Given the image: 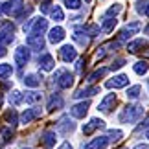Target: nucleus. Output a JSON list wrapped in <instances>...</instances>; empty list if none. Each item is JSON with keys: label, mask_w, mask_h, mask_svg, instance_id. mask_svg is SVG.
Wrapping results in <instances>:
<instances>
[{"label": "nucleus", "mask_w": 149, "mask_h": 149, "mask_svg": "<svg viewBox=\"0 0 149 149\" xmlns=\"http://www.w3.org/2000/svg\"><path fill=\"white\" fill-rule=\"evenodd\" d=\"M144 31H146V35H149V26L146 28V30H144Z\"/></svg>", "instance_id": "obj_47"}, {"label": "nucleus", "mask_w": 149, "mask_h": 149, "mask_svg": "<svg viewBox=\"0 0 149 149\" xmlns=\"http://www.w3.org/2000/svg\"><path fill=\"white\" fill-rule=\"evenodd\" d=\"M11 74H13V66H11L9 63H2V65H0V79L9 77Z\"/></svg>", "instance_id": "obj_33"}, {"label": "nucleus", "mask_w": 149, "mask_h": 149, "mask_svg": "<svg viewBox=\"0 0 149 149\" xmlns=\"http://www.w3.org/2000/svg\"><path fill=\"white\" fill-rule=\"evenodd\" d=\"M4 120L11 125V127H15L17 123H20V122H19V116H17V112H15V109H9V111H6V112H4Z\"/></svg>", "instance_id": "obj_27"}, {"label": "nucleus", "mask_w": 149, "mask_h": 149, "mask_svg": "<svg viewBox=\"0 0 149 149\" xmlns=\"http://www.w3.org/2000/svg\"><path fill=\"white\" fill-rule=\"evenodd\" d=\"M63 39H65V30H63L61 26H55V28H52L50 33H48V41L52 44H57V42H61Z\"/></svg>", "instance_id": "obj_20"}, {"label": "nucleus", "mask_w": 149, "mask_h": 149, "mask_svg": "<svg viewBox=\"0 0 149 149\" xmlns=\"http://www.w3.org/2000/svg\"><path fill=\"white\" fill-rule=\"evenodd\" d=\"M122 149H129V147H122Z\"/></svg>", "instance_id": "obj_51"}, {"label": "nucleus", "mask_w": 149, "mask_h": 149, "mask_svg": "<svg viewBox=\"0 0 149 149\" xmlns=\"http://www.w3.org/2000/svg\"><path fill=\"white\" fill-rule=\"evenodd\" d=\"M134 149H149V146H147V144H138Z\"/></svg>", "instance_id": "obj_44"}, {"label": "nucleus", "mask_w": 149, "mask_h": 149, "mask_svg": "<svg viewBox=\"0 0 149 149\" xmlns=\"http://www.w3.org/2000/svg\"><path fill=\"white\" fill-rule=\"evenodd\" d=\"M146 39H136V41H131V42H127V52L129 54H138V52L142 50V48H146Z\"/></svg>", "instance_id": "obj_23"}, {"label": "nucleus", "mask_w": 149, "mask_h": 149, "mask_svg": "<svg viewBox=\"0 0 149 149\" xmlns=\"http://www.w3.org/2000/svg\"><path fill=\"white\" fill-rule=\"evenodd\" d=\"M109 70H111V68H98V70H94V72H92V74H90V76L87 77V81H88V83L98 81V79H100V77H103V76H105V74L109 72Z\"/></svg>", "instance_id": "obj_30"}, {"label": "nucleus", "mask_w": 149, "mask_h": 149, "mask_svg": "<svg viewBox=\"0 0 149 149\" xmlns=\"http://www.w3.org/2000/svg\"><path fill=\"white\" fill-rule=\"evenodd\" d=\"M147 55H149V50H147Z\"/></svg>", "instance_id": "obj_52"}, {"label": "nucleus", "mask_w": 149, "mask_h": 149, "mask_svg": "<svg viewBox=\"0 0 149 149\" xmlns=\"http://www.w3.org/2000/svg\"><path fill=\"white\" fill-rule=\"evenodd\" d=\"M2 9H4L6 15L17 17L22 9H24V2H22V0H9V2H4L2 4Z\"/></svg>", "instance_id": "obj_4"}, {"label": "nucleus", "mask_w": 149, "mask_h": 149, "mask_svg": "<svg viewBox=\"0 0 149 149\" xmlns=\"http://www.w3.org/2000/svg\"><path fill=\"white\" fill-rule=\"evenodd\" d=\"M88 101H81V103H76L72 109H70V114L74 118H85L87 116V112H88Z\"/></svg>", "instance_id": "obj_16"}, {"label": "nucleus", "mask_w": 149, "mask_h": 149, "mask_svg": "<svg viewBox=\"0 0 149 149\" xmlns=\"http://www.w3.org/2000/svg\"><path fill=\"white\" fill-rule=\"evenodd\" d=\"M85 2H92V0H85Z\"/></svg>", "instance_id": "obj_50"}, {"label": "nucleus", "mask_w": 149, "mask_h": 149, "mask_svg": "<svg viewBox=\"0 0 149 149\" xmlns=\"http://www.w3.org/2000/svg\"><path fill=\"white\" fill-rule=\"evenodd\" d=\"M140 30H142V24H140V22H131V24H127V26H125L122 31H120V35H118V41H120V42L127 41L129 37H133L134 33H138Z\"/></svg>", "instance_id": "obj_5"}, {"label": "nucleus", "mask_w": 149, "mask_h": 149, "mask_svg": "<svg viewBox=\"0 0 149 149\" xmlns=\"http://www.w3.org/2000/svg\"><path fill=\"white\" fill-rule=\"evenodd\" d=\"M68 9H79L81 8V0H63Z\"/></svg>", "instance_id": "obj_36"}, {"label": "nucleus", "mask_w": 149, "mask_h": 149, "mask_svg": "<svg viewBox=\"0 0 149 149\" xmlns=\"http://www.w3.org/2000/svg\"><path fill=\"white\" fill-rule=\"evenodd\" d=\"M142 116H144V107L142 105H127L122 109L118 120L122 123H136Z\"/></svg>", "instance_id": "obj_1"}, {"label": "nucleus", "mask_w": 149, "mask_h": 149, "mask_svg": "<svg viewBox=\"0 0 149 149\" xmlns=\"http://www.w3.org/2000/svg\"><path fill=\"white\" fill-rule=\"evenodd\" d=\"M133 70L138 74V76H144V74H147V70H149V65L146 61H138V63H134Z\"/></svg>", "instance_id": "obj_32"}, {"label": "nucleus", "mask_w": 149, "mask_h": 149, "mask_svg": "<svg viewBox=\"0 0 149 149\" xmlns=\"http://www.w3.org/2000/svg\"><path fill=\"white\" fill-rule=\"evenodd\" d=\"M120 11H122V4H114V6H111V8L107 9L105 17H116Z\"/></svg>", "instance_id": "obj_35"}, {"label": "nucleus", "mask_w": 149, "mask_h": 149, "mask_svg": "<svg viewBox=\"0 0 149 149\" xmlns=\"http://www.w3.org/2000/svg\"><path fill=\"white\" fill-rule=\"evenodd\" d=\"M146 127H149V118H146L144 122H142V125H140V127L136 129V131H142V129H146Z\"/></svg>", "instance_id": "obj_41"}, {"label": "nucleus", "mask_w": 149, "mask_h": 149, "mask_svg": "<svg viewBox=\"0 0 149 149\" xmlns=\"http://www.w3.org/2000/svg\"><path fill=\"white\" fill-rule=\"evenodd\" d=\"M114 105H116V94H107L105 98H103V100L100 101L98 111L107 114V112H111L112 109H114Z\"/></svg>", "instance_id": "obj_11"}, {"label": "nucleus", "mask_w": 149, "mask_h": 149, "mask_svg": "<svg viewBox=\"0 0 149 149\" xmlns=\"http://www.w3.org/2000/svg\"><path fill=\"white\" fill-rule=\"evenodd\" d=\"M147 2H149V0H138V2H136V11H138L140 15L146 13V6H147Z\"/></svg>", "instance_id": "obj_38"}, {"label": "nucleus", "mask_w": 149, "mask_h": 149, "mask_svg": "<svg viewBox=\"0 0 149 149\" xmlns=\"http://www.w3.org/2000/svg\"><path fill=\"white\" fill-rule=\"evenodd\" d=\"M76 129V123L70 120V116H63L59 122H57V131H61L63 134H70Z\"/></svg>", "instance_id": "obj_13"}, {"label": "nucleus", "mask_w": 149, "mask_h": 149, "mask_svg": "<svg viewBox=\"0 0 149 149\" xmlns=\"http://www.w3.org/2000/svg\"><path fill=\"white\" fill-rule=\"evenodd\" d=\"M55 142H57V134H55V131H44V133L41 134V144H42V147L52 149V147L55 146Z\"/></svg>", "instance_id": "obj_17"}, {"label": "nucleus", "mask_w": 149, "mask_h": 149, "mask_svg": "<svg viewBox=\"0 0 149 149\" xmlns=\"http://www.w3.org/2000/svg\"><path fill=\"white\" fill-rule=\"evenodd\" d=\"M140 92H142V87H140V85H134V87H131L127 90V98L129 100H138L140 98Z\"/></svg>", "instance_id": "obj_34"}, {"label": "nucleus", "mask_w": 149, "mask_h": 149, "mask_svg": "<svg viewBox=\"0 0 149 149\" xmlns=\"http://www.w3.org/2000/svg\"><path fill=\"white\" fill-rule=\"evenodd\" d=\"M30 52L31 48L30 46H19L15 50V63H17V66H24L28 65V61H30Z\"/></svg>", "instance_id": "obj_7"}, {"label": "nucleus", "mask_w": 149, "mask_h": 149, "mask_svg": "<svg viewBox=\"0 0 149 149\" xmlns=\"http://www.w3.org/2000/svg\"><path fill=\"white\" fill-rule=\"evenodd\" d=\"M116 17H105L101 22V31H105V33H111L114 30V26H116Z\"/></svg>", "instance_id": "obj_25"}, {"label": "nucleus", "mask_w": 149, "mask_h": 149, "mask_svg": "<svg viewBox=\"0 0 149 149\" xmlns=\"http://www.w3.org/2000/svg\"><path fill=\"white\" fill-rule=\"evenodd\" d=\"M2 138H4V142H11V140H13V131H11V125L2 129Z\"/></svg>", "instance_id": "obj_37"}, {"label": "nucleus", "mask_w": 149, "mask_h": 149, "mask_svg": "<svg viewBox=\"0 0 149 149\" xmlns=\"http://www.w3.org/2000/svg\"><path fill=\"white\" fill-rule=\"evenodd\" d=\"M48 28V20L44 19V17H37V19H31L28 24L22 26V30H24V33H44Z\"/></svg>", "instance_id": "obj_2"}, {"label": "nucleus", "mask_w": 149, "mask_h": 149, "mask_svg": "<svg viewBox=\"0 0 149 149\" xmlns=\"http://www.w3.org/2000/svg\"><path fill=\"white\" fill-rule=\"evenodd\" d=\"M54 66H55V61H54V57H52L50 54H42L41 57H39V68H42L44 72L54 70Z\"/></svg>", "instance_id": "obj_18"}, {"label": "nucleus", "mask_w": 149, "mask_h": 149, "mask_svg": "<svg viewBox=\"0 0 149 149\" xmlns=\"http://www.w3.org/2000/svg\"><path fill=\"white\" fill-rule=\"evenodd\" d=\"M107 136H109V142H111V144H116V142L122 140L123 133H122L120 129H109V131H107Z\"/></svg>", "instance_id": "obj_29"}, {"label": "nucleus", "mask_w": 149, "mask_h": 149, "mask_svg": "<svg viewBox=\"0 0 149 149\" xmlns=\"http://www.w3.org/2000/svg\"><path fill=\"white\" fill-rule=\"evenodd\" d=\"M54 83L59 88H70L74 85V74H70L68 70H57L54 76Z\"/></svg>", "instance_id": "obj_3"}, {"label": "nucleus", "mask_w": 149, "mask_h": 149, "mask_svg": "<svg viewBox=\"0 0 149 149\" xmlns=\"http://www.w3.org/2000/svg\"><path fill=\"white\" fill-rule=\"evenodd\" d=\"M9 103L11 105H20L22 101H24V94L19 92V90H13V92H9Z\"/></svg>", "instance_id": "obj_31"}, {"label": "nucleus", "mask_w": 149, "mask_h": 149, "mask_svg": "<svg viewBox=\"0 0 149 149\" xmlns=\"http://www.w3.org/2000/svg\"><path fill=\"white\" fill-rule=\"evenodd\" d=\"M59 55H61V59L65 61V63H72V61H76L77 52H76L74 46H70V44H65V46H61Z\"/></svg>", "instance_id": "obj_14"}, {"label": "nucleus", "mask_w": 149, "mask_h": 149, "mask_svg": "<svg viewBox=\"0 0 149 149\" xmlns=\"http://www.w3.org/2000/svg\"><path fill=\"white\" fill-rule=\"evenodd\" d=\"M0 105H2V96H0Z\"/></svg>", "instance_id": "obj_49"}, {"label": "nucleus", "mask_w": 149, "mask_h": 149, "mask_svg": "<svg viewBox=\"0 0 149 149\" xmlns=\"http://www.w3.org/2000/svg\"><path fill=\"white\" fill-rule=\"evenodd\" d=\"M147 85H149V79H147Z\"/></svg>", "instance_id": "obj_53"}, {"label": "nucleus", "mask_w": 149, "mask_h": 149, "mask_svg": "<svg viewBox=\"0 0 149 149\" xmlns=\"http://www.w3.org/2000/svg\"><path fill=\"white\" fill-rule=\"evenodd\" d=\"M63 105H65V101H63L61 94H52V98L48 101V111L54 112V111H59V109H63Z\"/></svg>", "instance_id": "obj_22"}, {"label": "nucleus", "mask_w": 149, "mask_h": 149, "mask_svg": "<svg viewBox=\"0 0 149 149\" xmlns=\"http://www.w3.org/2000/svg\"><path fill=\"white\" fill-rule=\"evenodd\" d=\"M6 54H8V52H6V44H4L2 41H0V57H4Z\"/></svg>", "instance_id": "obj_42"}, {"label": "nucleus", "mask_w": 149, "mask_h": 149, "mask_svg": "<svg viewBox=\"0 0 149 149\" xmlns=\"http://www.w3.org/2000/svg\"><path fill=\"white\" fill-rule=\"evenodd\" d=\"M125 65V59H122V57H118V59H114L112 61V65H111V70H118V68H122Z\"/></svg>", "instance_id": "obj_39"}, {"label": "nucleus", "mask_w": 149, "mask_h": 149, "mask_svg": "<svg viewBox=\"0 0 149 149\" xmlns=\"http://www.w3.org/2000/svg\"><path fill=\"white\" fill-rule=\"evenodd\" d=\"M41 109H37V107H33V109H26L24 112L20 114V123L22 125H28V123H31L35 118H39L41 116Z\"/></svg>", "instance_id": "obj_12"}, {"label": "nucleus", "mask_w": 149, "mask_h": 149, "mask_svg": "<svg viewBox=\"0 0 149 149\" xmlns=\"http://www.w3.org/2000/svg\"><path fill=\"white\" fill-rule=\"evenodd\" d=\"M129 85V77L125 76V74H118V76H114L112 79H109L105 83L107 88H123Z\"/></svg>", "instance_id": "obj_9"}, {"label": "nucleus", "mask_w": 149, "mask_h": 149, "mask_svg": "<svg viewBox=\"0 0 149 149\" xmlns=\"http://www.w3.org/2000/svg\"><path fill=\"white\" fill-rule=\"evenodd\" d=\"M4 15V9H2V4H0V17Z\"/></svg>", "instance_id": "obj_46"}, {"label": "nucleus", "mask_w": 149, "mask_h": 149, "mask_svg": "<svg viewBox=\"0 0 149 149\" xmlns=\"http://www.w3.org/2000/svg\"><path fill=\"white\" fill-rule=\"evenodd\" d=\"M146 136H147V138H149V131H147V133H146Z\"/></svg>", "instance_id": "obj_48"}, {"label": "nucleus", "mask_w": 149, "mask_h": 149, "mask_svg": "<svg viewBox=\"0 0 149 149\" xmlns=\"http://www.w3.org/2000/svg\"><path fill=\"white\" fill-rule=\"evenodd\" d=\"M146 17H149V2H147V6H146V13H144Z\"/></svg>", "instance_id": "obj_45"}, {"label": "nucleus", "mask_w": 149, "mask_h": 149, "mask_svg": "<svg viewBox=\"0 0 149 149\" xmlns=\"http://www.w3.org/2000/svg\"><path fill=\"white\" fill-rule=\"evenodd\" d=\"M96 94H100V87H83L74 94V98L83 100V98H90V96H96Z\"/></svg>", "instance_id": "obj_19"}, {"label": "nucleus", "mask_w": 149, "mask_h": 149, "mask_svg": "<svg viewBox=\"0 0 149 149\" xmlns=\"http://www.w3.org/2000/svg\"><path fill=\"white\" fill-rule=\"evenodd\" d=\"M74 41H76L77 44H81V46H88V42H90V35H88V30L85 26H79L76 28V31H74Z\"/></svg>", "instance_id": "obj_10"}, {"label": "nucleus", "mask_w": 149, "mask_h": 149, "mask_svg": "<svg viewBox=\"0 0 149 149\" xmlns=\"http://www.w3.org/2000/svg\"><path fill=\"white\" fill-rule=\"evenodd\" d=\"M87 30H88V33H90V37H98V35H100V28H98V26H88Z\"/></svg>", "instance_id": "obj_40"}, {"label": "nucleus", "mask_w": 149, "mask_h": 149, "mask_svg": "<svg viewBox=\"0 0 149 149\" xmlns=\"http://www.w3.org/2000/svg\"><path fill=\"white\" fill-rule=\"evenodd\" d=\"M103 127H105V122H103V120H100V118H90L88 123L83 125V134H85V136H90L94 131L103 129Z\"/></svg>", "instance_id": "obj_8"}, {"label": "nucleus", "mask_w": 149, "mask_h": 149, "mask_svg": "<svg viewBox=\"0 0 149 149\" xmlns=\"http://www.w3.org/2000/svg\"><path fill=\"white\" fill-rule=\"evenodd\" d=\"M50 17H52V20H55V22L65 20V13H63V9L59 8V6H52V9H50Z\"/></svg>", "instance_id": "obj_28"}, {"label": "nucleus", "mask_w": 149, "mask_h": 149, "mask_svg": "<svg viewBox=\"0 0 149 149\" xmlns=\"http://www.w3.org/2000/svg\"><path fill=\"white\" fill-rule=\"evenodd\" d=\"M24 101L30 103V105H35V103H41L42 101V94L37 92V90H31V92H26L24 94Z\"/></svg>", "instance_id": "obj_24"}, {"label": "nucleus", "mask_w": 149, "mask_h": 149, "mask_svg": "<svg viewBox=\"0 0 149 149\" xmlns=\"http://www.w3.org/2000/svg\"><path fill=\"white\" fill-rule=\"evenodd\" d=\"M120 46V41H111V42H107V44H103V46H100L98 48V52H96V57H98V59H103V57H105L107 54H111V52L114 50V48H118Z\"/></svg>", "instance_id": "obj_21"}, {"label": "nucleus", "mask_w": 149, "mask_h": 149, "mask_svg": "<svg viewBox=\"0 0 149 149\" xmlns=\"http://www.w3.org/2000/svg\"><path fill=\"white\" fill-rule=\"evenodd\" d=\"M26 44L30 46L31 50L35 52H41L44 50V39H42V33H30L26 37Z\"/></svg>", "instance_id": "obj_6"}, {"label": "nucleus", "mask_w": 149, "mask_h": 149, "mask_svg": "<svg viewBox=\"0 0 149 149\" xmlns=\"http://www.w3.org/2000/svg\"><path fill=\"white\" fill-rule=\"evenodd\" d=\"M24 85L26 87H31V88H37L41 85V77L37 74H28V76H24Z\"/></svg>", "instance_id": "obj_26"}, {"label": "nucleus", "mask_w": 149, "mask_h": 149, "mask_svg": "<svg viewBox=\"0 0 149 149\" xmlns=\"http://www.w3.org/2000/svg\"><path fill=\"white\" fill-rule=\"evenodd\" d=\"M111 142H109V136H98V138H92L88 144H85L83 149H105Z\"/></svg>", "instance_id": "obj_15"}, {"label": "nucleus", "mask_w": 149, "mask_h": 149, "mask_svg": "<svg viewBox=\"0 0 149 149\" xmlns=\"http://www.w3.org/2000/svg\"><path fill=\"white\" fill-rule=\"evenodd\" d=\"M59 149H72V146L68 144V142H65V144H61V147Z\"/></svg>", "instance_id": "obj_43"}]
</instances>
